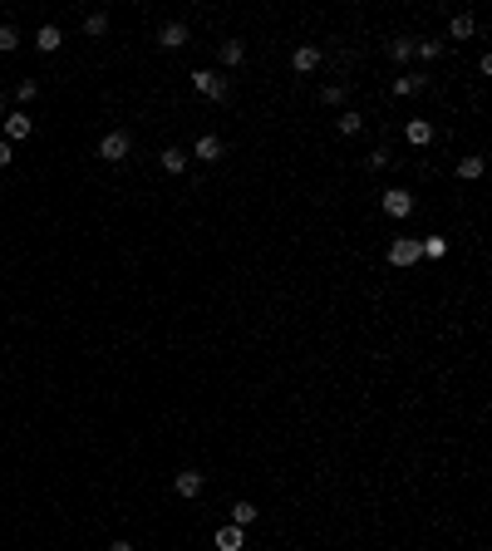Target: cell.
Returning <instances> with one entry per match:
<instances>
[{"instance_id":"cell-1","label":"cell","mask_w":492,"mask_h":551,"mask_svg":"<svg viewBox=\"0 0 492 551\" xmlns=\"http://www.w3.org/2000/svg\"><path fill=\"white\" fill-rule=\"evenodd\" d=\"M128 153H133V138H128L124 128H114V133L99 138V158H108V162H124Z\"/></svg>"},{"instance_id":"cell-2","label":"cell","mask_w":492,"mask_h":551,"mask_svg":"<svg viewBox=\"0 0 492 551\" xmlns=\"http://www.w3.org/2000/svg\"><path fill=\"white\" fill-rule=\"evenodd\" d=\"M192 89H197V94H207V99H217V103L227 99V79L217 74V69H192Z\"/></svg>"},{"instance_id":"cell-3","label":"cell","mask_w":492,"mask_h":551,"mask_svg":"<svg viewBox=\"0 0 492 551\" xmlns=\"http://www.w3.org/2000/svg\"><path fill=\"white\" fill-rule=\"evenodd\" d=\"M384 212L394 217V222H404V217L414 212V192H404V187H389V192H384Z\"/></svg>"},{"instance_id":"cell-4","label":"cell","mask_w":492,"mask_h":551,"mask_svg":"<svg viewBox=\"0 0 492 551\" xmlns=\"http://www.w3.org/2000/svg\"><path fill=\"white\" fill-rule=\"evenodd\" d=\"M418 256H423V246H418V237H399V241L389 246V261H394V266H414Z\"/></svg>"},{"instance_id":"cell-5","label":"cell","mask_w":492,"mask_h":551,"mask_svg":"<svg viewBox=\"0 0 492 551\" xmlns=\"http://www.w3.org/2000/svg\"><path fill=\"white\" fill-rule=\"evenodd\" d=\"M222 153H227V148H222V138H217V133H202V138L192 143V158H202V162H217Z\"/></svg>"},{"instance_id":"cell-6","label":"cell","mask_w":492,"mask_h":551,"mask_svg":"<svg viewBox=\"0 0 492 551\" xmlns=\"http://www.w3.org/2000/svg\"><path fill=\"white\" fill-rule=\"evenodd\" d=\"M404 138H409L414 148H428V143H433V124H428V119H409V124H404Z\"/></svg>"},{"instance_id":"cell-7","label":"cell","mask_w":492,"mask_h":551,"mask_svg":"<svg viewBox=\"0 0 492 551\" xmlns=\"http://www.w3.org/2000/svg\"><path fill=\"white\" fill-rule=\"evenodd\" d=\"M291 69H296V74H310V69H320V49H315V44H300V49L291 54Z\"/></svg>"},{"instance_id":"cell-8","label":"cell","mask_w":492,"mask_h":551,"mask_svg":"<svg viewBox=\"0 0 492 551\" xmlns=\"http://www.w3.org/2000/svg\"><path fill=\"white\" fill-rule=\"evenodd\" d=\"M60 44H65V35H60V25H40V30H35V49H40V54H54V49H60Z\"/></svg>"},{"instance_id":"cell-9","label":"cell","mask_w":492,"mask_h":551,"mask_svg":"<svg viewBox=\"0 0 492 551\" xmlns=\"http://www.w3.org/2000/svg\"><path fill=\"white\" fill-rule=\"evenodd\" d=\"M158 44H162V49H178V44H187V25H183V20H168V25L158 30Z\"/></svg>"},{"instance_id":"cell-10","label":"cell","mask_w":492,"mask_h":551,"mask_svg":"<svg viewBox=\"0 0 492 551\" xmlns=\"http://www.w3.org/2000/svg\"><path fill=\"white\" fill-rule=\"evenodd\" d=\"M173 492H178V498H197V492H202V473L183 468V473L173 477Z\"/></svg>"},{"instance_id":"cell-11","label":"cell","mask_w":492,"mask_h":551,"mask_svg":"<svg viewBox=\"0 0 492 551\" xmlns=\"http://www.w3.org/2000/svg\"><path fill=\"white\" fill-rule=\"evenodd\" d=\"M212 541H217V551H241V541H246V536H241V527H232V522H227V527H217V536H212Z\"/></svg>"},{"instance_id":"cell-12","label":"cell","mask_w":492,"mask_h":551,"mask_svg":"<svg viewBox=\"0 0 492 551\" xmlns=\"http://www.w3.org/2000/svg\"><path fill=\"white\" fill-rule=\"evenodd\" d=\"M20 138H30V119L25 114H6V143H20Z\"/></svg>"},{"instance_id":"cell-13","label":"cell","mask_w":492,"mask_h":551,"mask_svg":"<svg viewBox=\"0 0 492 551\" xmlns=\"http://www.w3.org/2000/svg\"><path fill=\"white\" fill-rule=\"evenodd\" d=\"M217 54H222V65L232 69V65H241V60H246V44H241V40H222V49H217Z\"/></svg>"},{"instance_id":"cell-14","label":"cell","mask_w":492,"mask_h":551,"mask_svg":"<svg viewBox=\"0 0 492 551\" xmlns=\"http://www.w3.org/2000/svg\"><path fill=\"white\" fill-rule=\"evenodd\" d=\"M158 158H162V168H168V173H183V168H187V153H183V148H162Z\"/></svg>"},{"instance_id":"cell-15","label":"cell","mask_w":492,"mask_h":551,"mask_svg":"<svg viewBox=\"0 0 492 551\" xmlns=\"http://www.w3.org/2000/svg\"><path fill=\"white\" fill-rule=\"evenodd\" d=\"M482 168H487L482 158H463V162H458V178H463V183H477V178H482Z\"/></svg>"},{"instance_id":"cell-16","label":"cell","mask_w":492,"mask_h":551,"mask_svg":"<svg viewBox=\"0 0 492 551\" xmlns=\"http://www.w3.org/2000/svg\"><path fill=\"white\" fill-rule=\"evenodd\" d=\"M389 60H399V65H409V60H414V40H409V35H399V40L389 44Z\"/></svg>"},{"instance_id":"cell-17","label":"cell","mask_w":492,"mask_h":551,"mask_svg":"<svg viewBox=\"0 0 492 551\" xmlns=\"http://www.w3.org/2000/svg\"><path fill=\"white\" fill-rule=\"evenodd\" d=\"M473 30H477V25H473V15H453V20H448V35H453V40H468Z\"/></svg>"},{"instance_id":"cell-18","label":"cell","mask_w":492,"mask_h":551,"mask_svg":"<svg viewBox=\"0 0 492 551\" xmlns=\"http://www.w3.org/2000/svg\"><path fill=\"white\" fill-rule=\"evenodd\" d=\"M256 517H261V512H256L251 502H237V507H232V527H251Z\"/></svg>"},{"instance_id":"cell-19","label":"cell","mask_w":492,"mask_h":551,"mask_svg":"<svg viewBox=\"0 0 492 551\" xmlns=\"http://www.w3.org/2000/svg\"><path fill=\"white\" fill-rule=\"evenodd\" d=\"M10 49H20V30L15 25H0V54H10Z\"/></svg>"},{"instance_id":"cell-20","label":"cell","mask_w":492,"mask_h":551,"mask_svg":"<svg viewBox=\"0 0 492 551\" xmlns=\"http://www.w3.org/2000/svg\"><path fill=\"white\" fill-rule=\"evenodd\" d=\"M335 124H340V133H345V138H350V133H359V128H364V119H359V114H350V108H345V114H340V119H335Z\"/></svg>"},{"instance_id":"cell-21","label":"cell","mask_w":492,"mask_h":551,"mask_svg":"<svg viewBox=\"0 0 492 551\" xmlns=\"http://www.w3.org/2000/svg\"><path fill=\"white\" fill-rule=\"evenodd\" d=\"M414 54H423V60H439L443 44H439V40H414Z\"/></svg>"},{"instance_id":"cell-22","label":"cell","mask_w":492,"mask_h":551,"mask_svg":"<svg viewBox=\"0 0 492 551\" xmlns=\"http://www.w3.org/2000/svg\"><path fill=\"white\" fill-rule=\"evenodd\" d=\"M84 35H108V15H103V10H94V15L84 20Z\"/></svg>"},{"instance_id":"cell-23","label":"cell","mask_w":492,"mask_h":551,"mask_svg":"<svg viewBox=\"0 0 492 551\" xmlns=\"http://www.w3.org/2000/svg\"><path fill=\"white\" fill-rule=\"evenodd\" d=\"M389 162H394V158H389V148H384V143H379V148L369 153V168H389Z\"/></svg>"},{"instance_id":"cell-24","label":"cell","mask_w":492,"mask_h":551,"mask_svg":"<svg viewBox=\"0 0 492 551\" xmlns=\"http://www.w3.org/2000/svg\"><path fill=\"white\" fill-rule=\"evenodd\" d=\"M35 94H40V84H35V79H25V84H20V89H15V99H20V103H30V99H35Z\"/></svg>"},{"instance_id":"cell-25","label":"cell","mask_w":492,"mask_h":551,"mask_svg":"<svg viewBox=\"0 0 492 551\" xmlns=\"http://www.w3.org/2000/svg\"><path fill=\"white\" fill-rule=\"evenodd\" d=\"M418 246H423V256H443V251H448L439 237H428V241H418Z\"/></svg>"},{"instance_id":"cell-26","label":"cell","mask_w":492,"mask_h":551,"mask_svg":"<svg viewBox=\"0 0 492 551\" xmlns=\"http://www.w3.org/2000/svg\"><path fill=\"white\" fill-rule=\"evenodd\" d=\"M320 99H325V103H340V99H345V89H340V84H330V89H320Z\"/></svg>"},{"instance_id":"cell-27","label":"cell","mask_w":492,"mask_h":551,"mask_svg":"<svg viewBox=\"0 0 492 551\" xmlns=\"http://www.w3.org/2000/svg\"><path fill=\"white\" fill-rule=\"evenodd\" d=\"M394 89H399V94H414V89H423V79H414V74H409V79H399Z\"/></svg>"},{"instance_id":"cell-28","label":"cell","mask_w":492,"mask_h":551,"mask_svg":"<svg viewBox=\"0 0 492 551\" xmlns=\"http://www.w3.org/2000/svg\"><path fill=\"white\" fill-rule=\"evenodd\" d=\"M10 158H15V153H10V143H0V168H6Z\"/></svg>"},{"instance_id":"cell-29","label":"cell","mask_w":492,"mask_h":551,"mask_svg":"<svg viewBox=\"0 0 492 551\" xmlns=\"http://www.w3.org/2000/svg\"><path fill=\"white\" fill-rule=\"evenodd\" d=\"M108 551H133V541H108Z\"/></svg>"},{"instance_id":"cell-30","label":"cell","mask_w":492,"mask_h":551,"mask_svg":"<svg viewBox=\"0 0 492 551\" xmlns=\"http://www.w3.org/2000/svg\"><path fill=\"white\" fill-rule=\"evenodd\" d=\"M0 119H6V99H0Z\"/></svg>"}]
</instances>
